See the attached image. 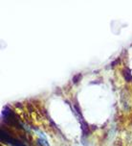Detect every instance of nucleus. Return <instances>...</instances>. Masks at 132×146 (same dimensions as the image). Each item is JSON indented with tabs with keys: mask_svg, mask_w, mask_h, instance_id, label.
<instances>
[{
	"mask_svg": "<svg viewBox=\"0 0 132 146\" xmlns=\"http://www.w3.org/2000/svg\"><path fill=\"white\" fill-rule=\"evenodd\" d=\"M38 141H39V143L41 145H43V146H49V144L47 143V141H46L45 139H38Z\"/></svg>",
	"mask_w": 132,
	"mask_h": 146,
	"instance_id": "obj_3",
	"label": "nucleus"
},
{
	"mask_svg": "<svg viewBox=\"0 0 132 146\" xmlns=\"http://www.w3.org/2000/svg\"><path fill=\"white\" fill-rule=\"evenodd\" d=\"M123 76H125V79L126 81H132V76H131V73H130V70L128 68H125L123 70Z\"/></svg>",
	"mask_w": 132,
	"mask_h": 146,
	"instance_id": "obj_1",
	"label": "nucleus"
},
{
	"mask_svg": "<svg viewBox=\"0 0 132 146\" xmlns=\"http://www.w3.org/2000/svg\"><path fill=\"white\" fill-rule=\"evenodd\" d=\"M81 74H77L76 76H74V78H73V82L75 84H77V81L81 80Z\"/></svg>",
	"mask_w": 132,
	"mask_h": 146,
	"instance_id": "obj_2",
	"label": "nucleus"
}]
</instances>
